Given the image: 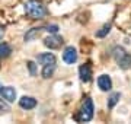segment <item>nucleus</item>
I'll use <instances>...</instances> for the list:
<instances>
[{"label": "nucleus", "mask_w": 131, "mask_h": 124, "mask_svg": "<svg viewBox=\"0 0 131 124\" xmlns=\"http://www.w3.org/2000/svg\"><path fill=\"white\" fill-rule=\"evenodd\" d=\"M92 118H93V102L90 98H84L82 108L79 111V115H77V120L86 123V121H90Z\"/></svg>", "instance_id": "nucleus-2"}, {"label": "nucleus", "mask_w": 131, "mask_h": 124, "mask_svg": "<svg viewBox=\"0 0 131 124\" xmlns=\"http://www.w3.org/2000/svg\"><path fill=\"white\" fill-rule=\"evenodd\" d=\"M9 110H10V108H9V105L5 104L3 101H0V115H2V114H5V112H7Z\"/></svg>", "instance_id": "nucleus-17"}, {"label": "nucleus", "mask_w": 131, "mask_h": 124, "mask_svg": "<svg viewBox=\"0 0 131 124\" xmlns=\"http://www.w3.org/2000/svg\"><path fill=\"white\" fill-rule=\"evenodd\" d=\"M109 31H111V24L103 25L102 28H101V31H98V32H96V37H98V38H103L105 35H108V34H109Z\"/></svg>", "instance_id": "nucleus-16"}, {"label": "nucleus", "mask_w": 131, "mask_h": 124, "mask_svg": "<svg viewBox=\"0 0 131 124\" xmlns=\"http://www.w3.org/2000/svg\"><path fill=\"white\" fill-rule=\"evenodd\" d=\"M42 67H44L42 69V77H45V79L51 77L54 70H56V64H47V66H42Z\"/></svg>", "instance_id": "nucleus-13"}, {"label": "nucleus", "mask_w": 131, "mask_h": 124, "mask_svg": "<svg viewBox=\"0 0 131 124\" xmlns=\"http://www.w3.org/2000/svg\"><path fill=\"white\" fill-rule=\"evenodd\" d=\"M63 60H64V63H67V64L76 63V60H77V51H76V48L73 47V45H69V47L64 48Z\"/></svg>", "instance_id": "nucleus-4"}, {"label": "nucleus", "mask_w": 131, "mask_h": 124, "mask_svg": "<svg viewBox=\"0 0 131 124\" xmlns=\"http://www.w3.org/2000/svg\"><path fill=\"white\" fill-rule=\"evenodd\" d=\"M0 88H2V86H0Z\"/></svg>", "instance_id": "nucleus-21"}, {"label": "nucleus", "mask_w": 131, "mask_h": 124, "mask_svg": "<svg viewBox=\"0 0 131 124\" xmlns=\"http://www.w3.org/2000/svg\"><path fill=\"white\" fill-rule=\"evenodd\" d=\"M10 53H12V48H10L9 44H6V43H2V44H0V58L9 57Z\"/></svg>", "instance_id": "nucleus-12"}, {"label": "nucleus", "mask_w": 131, "mask_h": 124, "mask_svg": "<svg viewBox=\"0 0 131 124\" xmlns=\"http://www.w3.org/2000/svg\"><path fill=\"white\" fill-rule=\"evenodd\" d=\"M37 61L42 66H47V64H56V56L52 53H42L37 57Z\"/></svg>", "instance_id": "nucleus-6"}, {"label": "nucleus", "mask_w": 131, "mask_h": 124, "mask_svg": "<svg viewBox=\"0 0 131 124\" xmlns=\"http://www.w3.org/2000/svg\"><path fill=\"white\" fill-rule=\"evenodd\" d=\"M79 76L82 79V82H89L92 79V69L89 64H83L79 69Z\"/></svg>", "instance_id": "nucleus-9"}, {"label": "nucleus", "mask_w": 131, "mask_h": 124, "mask_svg": "<svg viewBox=\"0 0 131 124\" xmlns=\"http://www.w3.org/2000/svg\"><path fill=\"white\" fill-rule=\"evenodd\" d=\"M25 12L32 19H42L47 13L45 6L42 5L39 0H28L26 5H25Z\"/></svg>", "instance_id": "nucleus-1"}, {"label": "nucleus", "mask_w": 131, "mask_h": 124, "mask_svg": "<svg viewBox=\"0 0 131 124\" xmlns=\"http://www.w3.org/2000/svg\"><path fill=\"white\" fill-rule=\"evenodd\" d=\"M0 95L3 96V99H6L7 102H13L16 99V91L12 86H6V88H2L0 89Z\"/></svg>", "instance_id": "nucleus-7"}, {"label": "nucleus", "mask_w": 131, "mask_h": 124, "mask_svg": "<svg viewBox=\"0 0 131 124\" xmlns=\"http://www.w3.org/2000/svg\"><path fill=\"white\" fill-rule=\"evenodd\" d=\"M63 44H64V39L61 38V37H58V35H50V37H47V38L44 39V45L48 47L50 50H57Z\"/></svg>", "instance_id": "nucleus-3"}, {"label": "nucleus", "mask_w": 131, "mask_h": 124, "mask_svg": "<svg viewBox=\"0 0 131 124\" xmlns=\"http://www.w3.org/2000/svg\"><path fill=\"white\" fill-rule=\"evenodd\" d=\"M19 105H20V108H24V110H32L37 107V99L32 98V96H22L20 99H19Z\"/></svg>", "instance_id": "nucleus-8"}, {"label": "nucleus", "mask_w": 131, "mask_h": 124, "mask_svg": "<svg viewBox=\"0 0 131 124\" xmlns=\"http://www.w3.org/2000/svg\"><path fill=\"white\" fill-rule=\"evenodd\" d=\"M119 98H121L119 92H114V94H111V96L108 98V108H114V107L117 105V102L119 101Z\"/></svg>", "instance_id": "nucleus-14"}, {"label": "nucleus", "mask_w": 131, "mask_h": 124, "mask_svg": "<svg viewBox=\"0 0 131 124\" xmlns=\"http://www.w3.org/2000/svg\"><path fill=\"white\" fill-rule=\"evenodd\" d=\"M44 31V28H32L29 29L28 32L25 34V41H31V39H35L37 37H39V34Z\"/></svg>", "instance_id": "nucleus-10"}, {"label": "nucleus", "mask_w": 131, "mask_h": 124, "mask_svg": "<svg viewBox=\"0 0 131 124\" xmlns=\"http://www.w3.org/2000/svg\"><path fill=\"white\" fill-rule=\"evenodd\" d=\"M98 86L101 88V91L106 92V91H111L112 89V80L108 75H101L98 77Z\"/></svg>", "instance_id": "nucleus-5"}, {"label": "nucleus", "mask_w": 131, "mask_h": 124, "mask_svg": "<svg viewBox=\"0 0 131 124\" xmlns=\"http://www.w3.org/2000/svg\"><path fill=\"white\" fill-rule=\"evenodd\" d=\"M45 31H48V32H51V34H57L58 32V25H48Z\"/></svg>", "instance_id": "nucleus-18"}, {"label": "nucleus", "mask_w": 131, "mask_h": 124, "mask_svg": "<svg viewBox=\"0 0 131 124\" xmlns=\"http://www.w3.org/2000/svg\"><path fill=\"white\" fill-rule=\"evenodd\" d=\"M125 54H127V53H125V50H124L122 47H115V48H114V51H112V56H114V58H115L117 61L119 60V58L124 57Z\"/></svg>", "instance_id": "nucleus-15"}, {"label": "nucleus", "mask_w": 131, "mask_h": 124, "mask_svg": "<svg viewBox=\"0 0 131 124\" xmlns=\"http://www.w3.org/2000/svg\"><path fill=\"white\" fill-rule=\"evenodd\" d=\"M28 67H29V72H31V75H35L37 73V67H35V63L34 61H28Z\"/></svg>", "instance_id": "nucleus-19"}, {"label": "nucleus", "mask_w": 131, "mask_h": 124, "mask_svg": "<svg viewBox=\"0 0 131 124\" xmlns=\"http://www.w3.org/2000/svg\"><path fill=\"white\" fill-rule=\"evenodd\" d=\"M118 66L121 67V69H124V70H127V69H130L131 67V56L130 54H125L122 58H119L118 60Z\"/></svg>", "instance_id": "nucleus-11"}, {"label": "nucleus", "mask_w": 131, "mask_h": 124, "mask_svg": "<svg viewBox=\"0 0 131 124\" xmlns=\"http://www.w3.org/2000/svg\"><path fill=\"white\" fill-rule=\"evenodd\" d=\"M3 34H5V31H3V29L0 28V39L3 38Z\"/></svg>", "instance_id": "nucleus-20"}]
</instances>
